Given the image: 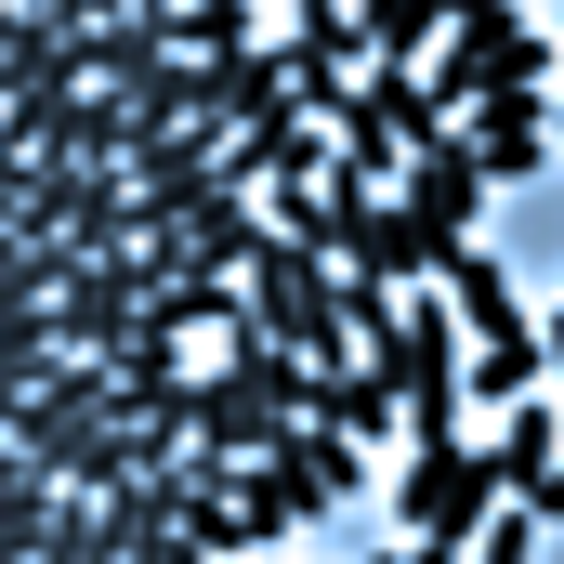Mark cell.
<instances>
[{"instance_id":"cell-1","label":"cell","mask_w":564,"mask_h":564,"mask_svg":"<svg viewBox=\"0 0 564 564\" xmlns=\"http://www.w3.org/2000/svg\"><path fill=\"white\" fill-rule=\"evenodd\" d=\"M499 499H512V486H499L486 446H408V473H394V525H408L421 552H473Z\"/></svg>"},{"instance_id":"cell-2","label":"cell","mask_w":564,"mask_h":564,"mask_svg":"<svg viewBox=\"0 0 564 564\" xmlns=\"http://www.w3.org/2000/svg\"><path fill=\"white\" fill-rule=\"evenodd\" d=\"M394 210H408L433 250L459 263V250H473V210H486V171H473V144H459V132H433L421 158L394 171Z\"/></svg>"},{"instance_id":"cell-3","label":"cell","mask_w":564,"mask_h":564,"mask_svg":"<svg viewBox=\"0 0 564 564\" xmlns=\"http://www.w3.org/2000/svg\"><path fill=\"white\" fill-rule=\"evenodd\" d=\"M459 144H473L486 184H525V171L552 158V93H486V106L459 119Z\"/></svg>"},{"instance_id":"cell-4","label":"cell","mask_w":564,"mask_h":564,"mask_svg":"<svg viewBox=\"0 0 564 564\" xmlns=\"http://www.w3.org/2000/svg\"><path fill=\"white\" fill-rule=\"evenodd\" d=\"M263 473H289V486H302V512H341V499H368V473H381V459H368L355 433H315V421H289Z\"/></svg>"},{"instance_id":"cell-5","label":"cell","mask_w":564,"mask_h":564,"mask_svg":"<svg viewBox=\"0 0 564 564\" xmlns=\"http://www.w3.org/2000/svg\"><path fill=\"white\" fill-rule=\"evenodd\" d=\"M302 421H315V433H355V446L408 433V421H394V381H381V368H302Z\"/></svg>"},{"instance_id":"cell-6","label":"cell","mask_w":564,"mask_h":564,"mask_svg":"<svg viewBox=\"0 0 564 564\" xmlns=\"http://www.w3.org/2000/svg\"><path fill=\"white\" fill-rule=\"evenodd\" d=\"M433 40H446V0H355V53H368V66H408V79H421Z\"/></svg>"},{"instance_id":"cell-7","label":"cell","mask_w":564,"mask_h":564,"mask_svg":"<svg viewBox=\"0 0 564 564\" xmlns=\"http://www.w3.org/2000/svg\"><path fill=\"white\" fill-rule=\"evenodd\" d=\"M486 459H499V486L525 499V486H539V473L564 459V408H552V394H525V408H499V433H486Z\"/></svg>"},{"instance_id":"cell-8","label":"cell","mask_w":564,"mask_h":564,"mask_svg":"<svg viewBox=\"0 0 564 564\" xmlns=\"http://www.w3.org/2000/svg\"><path fill=\"white\" fill-rule=\"evenodd\" d=\"M144 328L158 341H237V276H171L144 302Z\"/></svg>"},{"instance_id":"cell-9","label":"cell","mask_w":564,"mask_h":564,"mask_svg":"<svg viewBox=\"0 0 564 564\" xmlns=\"http://www.w3.org/2000/svg\"><path fill=\"white\" fill-rule=\"evenodd\" d=\"M433 289H446V315H459L473 341H512V328H525V315H512V276H499V250H459Z\"/></svg>"},{"instance_id":"cell-10","label":"cell","mask_w":564,"mask_h":564,"mask_svg":"<svg viewBox=\"0 0 564 564\" xmlns=\"http://www.w3.org/2000/svg\"><path fill=\"white\" fill-rule=\"evenodd\" d=\"M224 499H237V525H250V552H276V539H302V525H315V512H302V486H289V473H263V459H250V473H237Z\"/></svg>"},{"instance_id":"cell-11","label":"cell","mask_w":564,"mask_h":564,"mask_svg":"<svg viewBox=\"0 0 564 564\" xmlns=\"http://www.w3.org/2000/svg\"><path fill=\"white\" fill-rule=\"evenodd\" d=\"M40 564H119V552H106V512H93V499H53V525H40Z\"/></svg>"},{"instance_id":"cell-12","label":"cell","mask_w":564,"mask_h":564,"mask_svg":"<svg viewBox=\"0 0 564 564\" xmlns=\"http://www.w3.org/2000/svg\"><path fill=\"white\" fill-rule=\"evenodd\" d=\"M40 525H53V486H40V473L0 486V552H13V564H40Z\"/></svg>"},{"instance_id":"cell-13","label":"cell","mask_w":564,"mask_h":564,"mask_svg":"<svg viewBox=\"0 0 564 564\" xmlns=\"http://www.w3.org/2000/svg\"><path fill=\"white\" fill-rule=\"evenodd\" d=\"M459 564H539V512H525V499H499V512H486V539H473Z\"/></svg>"},{"instance_id":"cell-14","label":"cell","mask_w":564,"mask_h":564,"mask_svg":"<svg viewBox=\"0 0 564 564\" xmlns=\"http://www.w3.org/2000/svg\"><path fill=\"white\" fill-rule=\"evenodd\" d=\"M499 13H525V0H446V26H499Z\"/></svg>"},{"instance_id":"cell-15","label":"cell","mask_w":564,"mask_h":564,"mask_svg":"<svg viewBox=\"0 0 564 564\" xmlns=\"http://www.w3.org/2000/svg\"><path fill=\"white\" fill-rule=\"evenodd\" d=\"M381 564H459V552H421V539H394V552H381Z\"/></svg>"},{"instance_id":"cell-16","label":"cell","mask_w":564,"mask_h":564,"mask_svg":"<svg viewBox=\"0 0 564 564\" xmlns=\"http://www.w3.org/2000/svg\"><path fill=\"white\" fill-rule=\"evenodd\" d=\"M132 13H144V0H93V26H132Z\"/></svg>"},{"instance_id":"cell-17","label":"cell","mask_w":564,"mask_h":564,"mask_svg":"<svg viewBox=\"0 0 564 564\" xmlns=\"http://www.w3.org/2000/svg\"><path fill=\"white\" fill-rule=\"evenodd\" d=\"M250 564H276V552H250Z\"/></svg>"}]
</instances>
